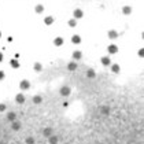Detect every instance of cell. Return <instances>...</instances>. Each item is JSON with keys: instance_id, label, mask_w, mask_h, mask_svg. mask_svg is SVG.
Instances as JSON below:
<instances>
[{"instance_id": "cell-1", "label": "cell", "mask_w": 144, "mask_h": 144, "mask_svg": "<svg viewBox=\"0 0 144 144\" xmlns=\"http://www.w3.org/2000/svg\"><path fill=\"white\" fill-rule=\"evenodd\" d=\"M29 87H30V82H29L28 80H24L22 82H21V88L22 89H28Z\"/></svg>"}, {"instance_id": "cell-2", "label": "cell", "mask_w": 144, "mask_h": 144, "mask_svg": "<svg viewBox=\"0 0 144 144\" xmlns=\"http://www.w3.org/2000/svg\"><path fill=\"white\" fill-rule=\"evenodd\" d=\"M117 51H118V47H117L115 44H111V45L108 47V52H110V54H115Z\"/></svg>"}, {"instance_id": "cell-3", "label": "cell", "mask_w": 144, "mask_h": 144, "mask_svg": "<svg viewBox=\"0 0 144 144\" xmlns=\"http://www.w3.org/2000/svg\"><path fill=\"white\" fill-rule=\"evenodd\" d=\"M82 15H84V14H82V11H81L80 8L74 10V16H76V18H82Z\"/></svg>"}, {"instance_id": "cell-4", "label": "cell", "mask_w": 144, "mask_h": 144, "mask_svg": "<svg viewBox=\"0 0 144 144\" xmlns=\"http://www.w3.org/2000/svg\"><path fill=\"white\" fill-rule=\"evenodd\" d=\"M102 63H103L104 66H108V64L111 63V62H110V58H108V56H104V58H102Z\"/></svg>"}, {"instance_id": "cell-5", "label": "cell", "mask_w": 144, "mask_h": 144, "mask_svg": "<svg viewBox=\"0 0 144 144\" xmlns=\"http://www.w3.org/2000/svg\"><path fill=\"white\" fill-rule=\"evenodd\" d=\"M108 37H110V39H117V37H118V33L115 32V30H110V32H108Z\"/></svg>"}, {"instance_id": "cell-6", "label": "cell", "mask_w": 144, "mask_h": 144, "mask_svg": "<svg viewBox=\"0 0 144 144\" xmlns=\"http://www.w3.org/2000/svg\"><path fill=\"white\" fill-rule=\"evenodd\" d=\"M54 43H55V45L59 47V45H62V44H63V39H62V37H56L55 40H54Z\"/></svg>"}, {"instance_id": "cell-7", "label": "cell", "mask_w": 144, "mask_h": 144, "mask_svg": "<svg viewBox=\"0 0 144 144\" xmlns=\"http://www.w3.org/2000/svg\"><path fill=\"white\" fill-rule=\"evenodd\" d=\"M81 55H82L81 51H74V52H73V58H74V59H81Z\"/></svg>"}, {"instance_id": "cell-8", "label": "cell", "mask_w": 144, "mask_h": 144, "mask_svg": "<svg viewBox=\"0 0 144 144\" xmlns=\"http://www.w3.org/2000/svg\"><path fill=\"white\" fill-rule=\"evenodd\" d=\"M43 11H44V7H43L41 4H37V6H36V12H37V14H41Z\"/></svg>"}, {"instance_id": "cell-9", "label": "cell", "mask_w": 144, "mask_h": 144, "mask_svg": "<svg viewBox=\"0 0 144 144\" xmlns=\"http://www.w3.org/2000/svg\"><path fill=\"white\" fill-rule=\"evenodd\" d=\"M67 67H69V70H76V69H77V63H76V62H72V63H69V66H67Z\"/></svg>"}, {"instance_id": "cell-10", "label": "cell", "mask_w": 144, "mask_h": 144, "mask_svg": "<svg viewBox=\"0 0 144 144\" xmlns=\"http://www.w3.org/2000/svg\"><path fill=\"white\" fill-rule=\"evenodd\" d=\"M16 102H18V103H24L25 102V97H24V95H16Z\"/></svg>"}, {"instance_id": "cell-11", "label": "cell", "mask_w": 144, "mask_h": 144, "mask_svg": "<svg viewBox=\"0 0 144 144\" xmlns=\"http://www.w3.org/2000/svg\"><path fill=\"white\" fill-rule=\"evenodd\" d=\"M122 11H124V14H126V15H128V14H130V11H132V8L129 7V6H125V7L122 8Z\"/></svg>"}, {"instance_id": "cell-12", "label": "cell", "mask_w": 144, "mask_h": 144, "mask_svg": "<svg viewBox=\"0 0 144 144\" xmlns=\"http://www.w3.org/2000/svg\"><path fill=\"white\" fill-rule=\"evenodd\" d=\"M60 93H62V95H64V96H67L69 93H70V89L67 88V87H64V88L60 91Z\"/></svg>"}, {"instance_id": "cell-13", "label": "cell", "mask_w": 144, "mask_h": 144, "mask_svg": "<svg viewBox=\"0 0 144 144\" xmlns=\"http://www.w3.org/2000/svg\"><path fill=\"white\" fill-rule=\"evenodd\" d=\"M72 41H73V43H74V44H78V43H80V41H81L80 36H73V37H72Z\"/></svg>"}, {"instance_id": "cell-14", "label": "cell", "mask_w": 144, "mask_h": 144, "mask_svg": "<svg viewBox=\"0 0 144 144\" xmlns=\"http://www.w3.org/2000/svg\"><path fill=\"white\" fill-rule=\"evenodd\" d=\"M44 22H45L47 25H51L52 22H54V18H52V16H47V18L44 19Z\"/></svg>"}, {"instance_id": "cell-15", "label": "cell", "mask_w": 144, "mask_h": 144, "mask_svg": "<svg viewBox=\"0 0 144 144\" xmlns=\"http://www.w3.org/2000/svg\"><path fill=\"white\" fill-rule=\"evenodd\" d=\"M41 69H43V67H41L40 63H34V70H36V72H41Z\"/></svg>"}, {"instance_id": "cell-16", "label": "cell", "mask_w": 144, "mask_h": 144, "mask_svg": "<svg viewBox=\"0 0 144 144\" xmlns=\"http://www.w3.org/2000/svg\"><path fill=\"white\" fill-rule=\"evenodd\" d=\"M33 102L34 103H41V96H34L33 97Z\"/></svg>"}, {"instance_id": "cell-17", "label": "cell", "mask_w": 144, "mask_h": 144, "mask_svg": "<svg viewBox=\"0 0 144 144\" xmlns=\"http://www.w3.org/2000/svg\"><path fill=\"white\" fill-rule=\"evenodd\" d=\"M112 72L118 73V72H120V66H118V64H112Z\"/></svg>"}, {"instance_id": "cell-18", "label": "cell", "mask_w": 144, "mask_h": 144, "mask_svg": "<svg viewBox=\"0 0 144 144\" xmlns=\"http://www.w3.org/2000/svg\"><path fill=\"white\" fill-rule=\"evenodd\" d=\"M10 63H11V66H12V67H19V63H18L16 60H14V59H12Z\"/></svg>"}, {"instance_id": "cell-19", "label": "cell", "mask_w": 144, "mask_h": 144, "mask_svg": "<svg viewBox=\"0 0 144 144\" xmlns=\"http://www.w3.org/2000/svg\"><path fill=\"white\" fill-rule=\"evenodd\" d=\"M69 25H70L72 28H73V26H76V25H77V24H76V19H70V21H69Z\"/></svg>"}, {"instance_id": "cell-20", "label": "cell", "mask_w": 144, "mask_h": 144, "mask_svg": "<svg viewBox=\"0 0 144 144\" xmlns=\"http://www.w3.org/2000/svg\"><path fill=\"white\" fill-rule=\"evenodd\" d=\"M93 74H95V72H93L92 69H91V70H88V76H89V77H93Z\"/></svg>"}, {"instance_id": "cell-21", "label": "cell", "mask_w": 144, "mask_h": 144, "mask_svg": "<svg viewBox=\"0 0 144 144\" xmlns=\"http://www.w3.org/2000/svg\"><path fill=\"white\" fill-rule=\"evenodd\" d=\"M3 78H4V72L0 70V80H3Z\"/></svg>"}, {"instance_id": "cell-22", "label": "cell", "mask_w": 144, "mask_h": 144, "mask_svg": "<svg viewBox=\"0 0 144 144\" xmlns=\"http://www.w3.org/2000/svg\"><path fill=\"white\" fill-rule=\"evenodd\" d=\"M1 60H3V55H1V54H0V62H1Z\"/></svg>"}, {"instance_id": "cell-23", "label": "cell", "mask_w": 144, "mask_h": 144, "mask_svg": "<svg viewBox=\"0 0 144 144\" xmlns=\"http://www.w3.org/2000/svg\"><path fill=\"white\" fill-rule=\"evenodd\" d=\"M0 37H1V34H0Z\"/></svg>"}]
</instances>
